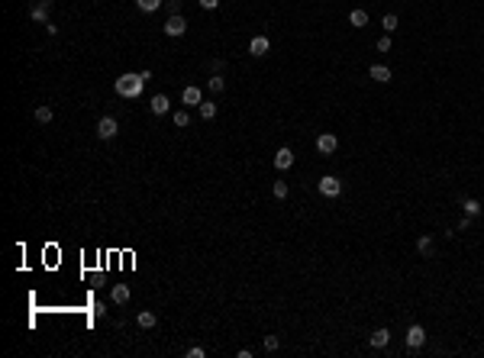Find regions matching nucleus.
<instances>
[{"label":"nucleus","mask_w":484,"mask_h":358,"mask_svg":"<svg viewBox=\"0 0 484 358\" xmlns=\"http://www.w3.org/2000/svg\"><path fill=\"white\" fill-rule=\"evenodd\" d=\"M148 77H152V71H139V74H123V77H117V94L120 97H139V94H142V84L148 81Z\"/></svg>","instance_id":"1"},{"label":"nucleus","mask_w":484,"mask_h":358,"mask_svg":"<svg viewBox=\"0 0 484 358\" xmlns=\"http://www.w3.org/2000/svg\"><path fill=\"white\" fill-rule=\"evenodd\" d=\"M316 190H320L323 197H329V200H332V197H339V194H342V181H339V178H332V174H323V178L316 181Z\"/></svg>","instance_id":"2"},{"label":"nucleus","mask_w":484,"mask_h":358,"mask_svg":"<svg viewBox=\"0 0 484 358\" xmlns=\"http://www.w3.org/2000/svg\"><path fill=\"white\" fill-rule=\"evenodd\" d=\"M423 342H426V329L420 326V323H417V326H410L407 329V348H410V352H417V348H423Z\"/></svg>","instance_id":"3"},{"label":"nucleus","mask_w":484,"mask_h":358,"mask_svg":"<svg viewBox=\"0 0 484 358\" xmlns=\"http://www.w3.org/2000/svg\"><path fill=\"white\" fill-rule=\"evenodd\" d=\"M339 148V139L332 136V133H323V136H316V152L320 155H332Z\"/></svg>","instance_id":"4"},{"label":"nucleus","mask_w":484,"mask_h":358,"mask_svg":"<svg viewBox=\"0 0 484 358\" xmlns=\"http://www.w3.org/2000/svg\"><path fill=\"white\" fill-rule=\"evenodd\" d=\"M117 133H120V123L113 116H103L100 123H97V139H113Z\"/></svg>","instance_id":"5"},{"label":"nucleus","mask_w":484,"mask_h":358,"mask_svg":"<svg viewBox=\"0 0 484 358\" xmlns=\"http://www.w3.org/2000/svg\"><path fill=\"white\" fill-rule=\"evenodd\" d=\"M165 32H168V36H184V32H188V20H184L181 13L168 16V23H165Z\"/></svg>","instance_id":"6"},{"label":"nucleus","mask_w":484,"mask_h":358,"mask_svg":"<svg viewBox=\"0 0 484 358\" xmlns=\"http://www.w3.org/2000/svg\"><path fill=\"white\" fill-rule=\"evenodd\" d=\"M49 10H52V0H36L32 4V10H29V16L36 23H49Z\"/></svg>","instance_id":"7"},{"label":"nucleus","mask_w":484,"mask_h":358,"mask_svg":"<svg viewBox=\"0 0 484 358\" xmlns=\"http://www.w3.org/2000/svg\"><path fill=\"white\" fill-rule=\"evenodd\" d=\"M148 110H152V113H155V116H165V113H168V110H171V100H168V97H165V94H155V97H152V100H148Z\"/></svg>","instance_id":"8"},{"label":"nucleus","mask_w":484,"mask_h":358,"mask_svg":"<svg viewBox=\"0 0 484 358\" xmlns=\"http://www.w3.org/2000/svg\"><path fill=\"white\" fill-rule=\"evenodd\" d=\"M268 49H271V42H268V36H252V42H249V52H252L255 58L268 55Z\"/></svg>","instance_id":"9"},{"label":"nucleus","mask_w":484,"mask_h":358,"mask_svg":"<svg viewBox=\"0 0 484 358\" xmlns=\"http://www.w3.org/2000/svg\"><path fill=\"white\" fill-rule=\"evenodd\" d=\"M181 103H188V107H200V103H204V97H200V87L188 84V87H184V94H181Z\"/></svg>","instance_id":"10"},{"label":"nucleus","mask_w":484,"mask_h":358,"mask_svg":"<svg viewBox=\"0 0 484 358\" xmlns=\"http://www.w3.org/2000/svg\"><path fill=\"white\" fill-rule=\"evenodd\" d=\"M290 165H294V152H290L287 145H284V148H278V155H275V168H278V171H287Z\"/></svg>","instance_id":"11"},{"label":"nucleus","mask_w":484,"mask_h":358,"mask_svg":"<svg viewBox=\"0 0 484 358\" xmlns=\"http://www.w3.org/2000/svg\"><path fill=\"white\" fill-rule=\"evenodd\" d=\"M368 74H371L378 84H387V81H391V68H387V65H371V68H368Z\"/></svg>","instance_id":"12"},{"label":"nucleus","mask_w":484,"mask_h":358,"mask_svg":"<svg viewBox=\"0 0 484 358\" xmlns=\"http://www.w3.org/2000/svg\"><path fill=\"white\" fill-rule=\"evenodd\" d=\"M110 297H113V303H129V287L126 284H113V291H110Z\"/></svg>","instance_id":"13"},{"label":"nucleus","mask_w":484,"mask_h":358,"mask_svg":"<svg viewBox=\"0 0 484 358\" xmlns=\"http://www.w3.org/2000/svg\"><path fill=\"white\" fill-rule=\"evenodd\" d=\"M368 342H371V348H384L387 342H391V333H387V329H375Z\"/></svg>","instance_id":"14"},{"label":"nucleus","mask_w":484,"mask_h":358,"mask_svg":"<svg viewBox=\"0 0 484 358\" xmlns=\"http://www.w3.org/2000/svg\"><path fill=\"white\" fill-rule=\"evenodd\" d=\"M433 249H436L433 235H420V239H417V252H420V255H426V258H429V255H433Z\"/></svg>","instance_id":"15"},{"label":"nucleus","mask_w":484,"mask_h":358,"mask_svg":"<svg viewBox=\"0 0 484 358\" xmlns=\"http://www.w3.org/2000/svg\"><path fill=\"white\" fill-rule=\"evenodd\" d=\"M462 210H465V216H471V220H474V216H481L484 207H481L474 197H468V200H462Z\"/></svg>","instance_id":"16"},{"label":"nucleus","mask_w":484,"mask_h":358,"mask_svg":"<svg viewBox=\"0 0 484 358\" xmlns=\"http://www.w3.org/2000/svg\"><path fill=\"white\" fill-rule=\"evenodd\" d=\"M136 323H139V326H142V329H155L158 316H155L152 310H142V313H139V316H136Z\"/></svg>","instance_id":"17"},{"label":"nucleus","mask_w":484,"mask_h":358,"mask_svg":"<svg viewBox=\"0 0 484 358\" xmlns=\"http://www.w3.org/2000/svg\"><path fill=\"white\" fill-rule=\"evenodd\" d=\"M349 23L355 26V29H365V26H368V13L365 10H352L349 13Z\"/></svg>","instance_id":"18"},{"label":"nucleus","mask_w":484,"mask_h":358,"mask_svg":"<svg viewBox=\"0 0 484 358\" xmlns=\"http://www.w3.org/2000/svg\"><path fill=\"white\" fill-rule=\"evenodd\" d=\"M136 7H139L142 13H155L158 7H165V0H136Z\"/></svg>","instance_id":"19"},{"label":"nucleus","mask_w":484,"mask_h":358,"mask_svg":"<svg viewBox=\"0 0 484 358\" xmlns=\"http://www.w3.org/2000/svg\"><path fill=\"white\" fill-rule=\"evenodd\" d=\"M52 116H55V113H52V107H36V123L49 126V123H52Z\"/></svg>","instance_id":"20"},{"label":"nucleus","mask_w":484,"mask_h":358,"mask_svg":"<svg viewBox=\"0 0 484 358\" xmlns=\"http://www.w3.org/2000/svg\"><path fill=\"white\" fill-rule=\"evenodd\" d=\"M207 87H210L213 94H223V91H226V81H223V74H213V77L207 81Z\"/></svg>","instance_id":"21"},{"label":"nucleus","mask_w":484,"mask_h":358,"mask_svg":"<svg viewBox=\"0 0 484 358\" xmlns=\"http://www.w3.org/2000/svg\"><path fill=\"white\" fill-rule=\"evenodd\" d=\"M197 110H200V120H213V116H216V103H207V100H204Z\"/></svg>","instance_id":"22"},{"label":"nucleus","mask_w":484,"mask_h":358,"mask_svg":"<svg viewBox=\"0 0 484 358\" xmlns=\"http://www.w3.org/2000/svg\"><path fill=\"white\" fill-rule=\"evenodd\" d=\"M271 194H275V200H284V197H287V184H284V181H275Z\"/></svg>","instance_id":"23"},{"label":"nucleus","mask_w":484,"mask_h":358,"mask_svg":"<svg viewBox=\"0 0 484 358\" xmlns=\"http://www.w3.org/2000/svg\"><path fill=\"white\" fill-rule=\"evenodd\" d=\"M381 26H384V32H394V29H397V16H394V13H387L384 20H381Z\"/></svg>","instance_id":"24"},{"label":"nucleus","mask_w":484,"mask_h":358,"mask_svg":"<svg viewBox=\"0 0 484 358\" xmlns=\"http://www.w3.org/2000/svg\"><path fill=\"white\" fill-rule=\"evenodd\" d=\"M188 123H191L188 110H174V126H188Z\"/></svg>","instance_id":"25"},{"label":"nucleus","mask_w":484,"mask_h":358,"mask_svg":"<svg viewBox=\"0 0 484 358\" xmlns=\"http://www.w3.org/2000/svg\"><path fill=\"white\" fill-rule=\"evenodd\" d=\"M278 345H281L278 336H265V352H278Z\"/></svg>","instance_id":"26"},{"label":"nucleus","mask_w":484,"mask_h":358,"mask_svg":"<svg viewBox=\"0 0 484 358\" xmlns=\"http://www.w3.org/2000/svg\"><path fill=\"white\" fill-rule=\"evenodd\" d=\"M207 352H204V345H191L188 348V358H204Z\"/></svg>","instance_id":"27"},{"label":"nucleus","mask_w":484,"mask_h":358,"mask_svg":"<svg viewBox=\"0 0 484 358\" xmlns=\"http://www.w3.org/2000/svg\"><path fill=\"white\" fill-rule=\"evenodd\" d=\"M165 7H168V10H171V16H174V13L181 10V0H165Z\"/></svg>","instance_id":"28"},{"label":"nucleus","mask_w":484,"mask_h":358,"mask_svg":"<svg viewBox=\"0 0 484 358\" xmlns=\"http://www.w3.org/2000/svg\"><path fill=\"white\" fill-rule=\"evenodd\" d=\"M387 49H391V39L381 36V39H378V52H387Z\"/></svg>","instance_id":"29"},{"label":"nucleus","mask_w":484,"mask_h":358,"mask_svg":"<svg viewBox=\"0 0 484 358\" xmlns=\"http://www.w3.org/2000/svg\"><path fill=\"white\" fill-rule=\"evenodd\" d=\"M216 4H219V0H200V7H204V10H216Z\"/></svg>","instance_id":"30"}]
</instances>
